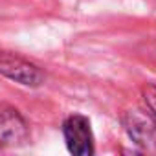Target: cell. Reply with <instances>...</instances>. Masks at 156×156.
Segmentation results:
<instances>
[{"instance_id": "obj_1", "label": "cell", "mask_w": 156, "mask_h": 156, "mask_svg": "<svg viewBox=\"0 0 156 156\" xmlns=\"http://www.w3.org/2000/svg\"><path fill=\"white\" fill-rule=\"evenodd\" d=\"M62 138L73 156H92L96 151L90 119L83 114H72L62 121Z\"/></svg>"}, {"instance_id": "obj_2", "label": "cell", "mask_w": 156, "mask_h": 156, "mask_svg": "<svg viewBox=\"0 0 156 156\" xmlns=\"http://www.w3.org/2000/svg\"><path fill=\"white\" fill-rule=\"evenodd\" d=\"M0 73L8 79L22 85V87H30V88H37L44 83V72L33 64L31 61L17 55V53H9V51H2L0 53Z\"/></svg>"}, {"instance_id": "obj_3", "label": "cell", "mask_w": 156, "mask_h": 156, "mask_svg": "<svg viewBox=\"0 0 156 156\" xmlns=\"http://www.w3.org/2000/svg\"><path fill=\"white\" fill-rule=\"evenodd\" d=\"M121 125L127 136L141 149L152 151L156 149V121L147 110L132 108L121 114Z\"/></svg>"}, {"instance_id": "obj_4", "label": "cell", "mask_w": 156, "mask_h": 156, "mask_svg": "<svg viewBox=\"0 0 156 156\" xmlns=\"http://www.w3.org/2000/svg\"><path fill=\"white\" fill-rule=\"evenodd\" d=\"M30 140V127L24 116L11 105L0 103V143L17 147Z\"/></svg>"}, {"instance_id": "obj_5", "label": "cell", "mask_w": 156, "mask_h": 156, "mask_svg": "<svg viewBox=\"0 0 156 156\" xmlns=\"http://www.w3.org/2000/svg\"><path fill=\"white\" fill-rule=\"evenodd\" d=\"M141 98H143V103H145L147 112L156 121V85H145L141 88Z\"/></svg>"}]
</instances>
